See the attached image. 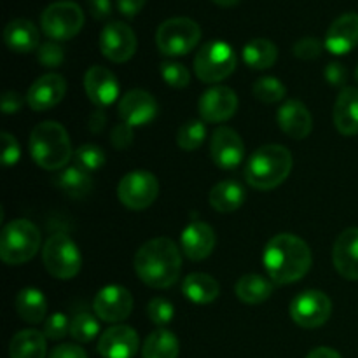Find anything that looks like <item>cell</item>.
<instances>
[{
  "label": "cell",
  "instance_id": "1",
  "mask_svg": "<svg viewBox=\"0 0 358 358\" xmlns=\"http://www.w3.org/2000/svg\"><path fill=\"white\" fill-rule=\"evenodd\" d=\"M266 273L275 285H290L304 278L311 268V250L304 240L290 233L273 236L262 255Z\"/></svg>",
  "mask_w": 358,
  "mask_h": 358
},
{
  "label": "cell",
  "instance_id": "2",
  "mask_svg": "<svg viewBox=\"0 0 358 358\" xmlns=\"http://www.w3.org/2000/svg\"><path fill=\"white\" fill-rule=\"evenodd\" d=\"M135 273L152 289L175 285L182 273V255L175 241L164 236L145 241L135 255Z\"/></svg>",
  "mask_w": 358,
  "mask_h": 358
},
{
  "label": "cell",
  "instance_id": "3",
  "mask_svg": "<svg viewBox=\"0 0 358 358\" xmlns=\"http://www.w3.org/2000/svg\"><path fill=\"white\" fill-rule=\"evenodd\" d=\"M294 166V157L287 147L278 143L262 145L248 157L245 180L257 191H271L287 180Z\"/></svg>",
  "mask_w": 358,
  "mask_h": 358
},
{
  "label": "cell",
  "instance_id": "4",
  "mask_svg": "<svg viewBox=\"0 0 358 358\" xmlns=\"http://www.w3.org/2000/svg\"><path fill=\"white\" fill-rule=\"evenodd\" d=\"M28 147L35 164L49 171L62 170L73 154L69 133L56 121H45L35 126Z\"/></svg>",
  "mask_w": 358,
  "mask_h": 358
},
{
  "label": "cell",
  "instance_id": "5",
  "mask_svg": "<svg viewBox=\"0 0 358 358\" xmlns=\"http://www.w3.org/2000/svg\"><path fill=\"white\" fill-rule=\"evenodd\" d=\"M41 231L27 219L7 224L0 234V259L7 266H20L35 257L41 248Z\"/></svg>",
  "mask_w": 358,
  "mask_h": 358
},
{
  "label": "cell",
  "instance_id": "6",
  "mask_svg": "<svg viewBox=\"0 0 358 358\" xmlns=\"http://www.w3.org/2000/svg\"><path fill=\"white\" fill-rule=\"evenodd\" d=\"M42 261L49 275L56 280H72L83 268V255L70 236L56 233L42 248Z\"/></svg>",
  "mask_w": 358,
  "mask_h": 358
},
{
  "label": "cell",
  "instance_id": "7",
  "mask_svg": "<svg viewBox=\"0 0 358 358\" xmlns=\"http://www.w3.org/2000/svg\"><path fill=\"white\" fill-rule=\"evenodd\" d=\"M236 52L227 42L210 41L196 52L194 72L201 83L215 84L227 79L236 69Z\"/></svg>",
  "mask_w": 358,
  "mask_h": 358
},
{
  "label": "cell",
  "instance_id": "8",
  "mask_svg": "<svg viewBox=\"0 0 358 358\" xmlns=\"http://www.w3.org/2000/svg\"><path fill=\"white\" fill-rule=\"evenodd\" d=\"M201 38V28L191 17L177 16L163 21L156 31V44L161 55L184 56L198 45Z\"/></svg>",
  "mask_w": 358,
  "mask_h": 358
},
{
  "label": "cell",
  "instance_id": "9",
  "mask_svg": "<svg viewBox=\"0 0 358 358\" xmlns=\"http://www.w3.org/2000/svg\"><path fill=\"white\" fill-rule=\"evenodd\" d=\"M42 31L51 41H69L84 27L83 7L73 0H58L49 3L41 16Z\"/></svg>",
  "mask_w": 358,
  "mask_h": 358
},
{
  "label": "cell",
  "instance_id": "10",
  "mask_svg": "<svg viewBox=\"0 0 358 358\" xmlns=\"http://www.w3.org/2000/svg\"><path fill=\"white\" fill-rule=\"evenodd\" d=\"M159 194V182L150 171H131L124 175L117 185L119 201L129 210H145L156 201Z\"/></svg>",
  "mask_w": 358,
  "mask_h": 358
},
{
  "label": "cell",
  "instance_id": "11",
  "mask_svg": "<svg viewBox=\"0 0 358 358\" xmlns=\"http://www.w3.org/2000/svg\"><path fill=\"white\" fill-rule=\"evenodd\" d=\"M332 315V301L322 290H306L290 303V318L303 329H318Z\"/></svg>",
  "mask_w": 358,
  "mask_h": 358
},
{
  "label": "cell",
  "instance_id": "12",
  "mask_svg": "<svg viewBox=\"0 0 358 358\" xmlns=\"http://www.w3.org/2000/svg\"><path fill=\"white\" fill-rule=\"evenodd\" d=\"M98 44L105 58L112 63H124L136 52V35L122 21H112L101 30Z\"/></svg>",
  "mask_w": 358,
  "mask_h": 358
},
{
  "label": "cell",
  "instance_id": "13",
  "mask_svg": "<svg viewBox=\"0 0 358 358\" xmlns=\"http://www.w3.org/2000/svg\"><path fill=\"white\" fill-rule=\"evenodd\" d=\"M93 311L107 324H119L133 311V296L121 285L103 287L93 299Z\"/></svg>",
  "mask_w": 358,
  "mask_h": 358
},
{
  "label": "cell",
  "instance_id": "14",
  "mask_svg": "<svg viewBox=\"0 0 358 358\" xmlns=\"http://www.w3.org/2000/svg\"><path fill=\"white\" fill-rule=\"evenodd\" d=\"M210 157L220 170H234L245 157V143L233 128L220 126L210 138Z\"/></svg>",
  "mask_w": 358,
  "mask_h": 358
},
{
  "label": "cell",
  "instance_id": "15",
  "mask_svg": "<svg viewBox=\"0 0 358 358\" xmlns=\"http://www.w3.org/2000/svg\"><path fill=\"white\" fill-rule=\"evenodd\" d=\"M199 115L205 122H224L238 110V96L231 87L213 86L201 94L198 101Z\"/></svg>",
  "mask_w": 358,
  "mask_h": 358
},
{
  "label": "cell",
  "instance_id": "16",
  "mask_svg": "<svg viewBox=\"0 0 358 358\" xmlns=\"http://www.w3.org/2000/svg\"><path fill=\"white\" fill-rule=\"evenodd\" d=\"M66 93V80L59 73H45L38 77L27 93V103L34 112L51 110L63 100Z\"/></svg>",
  "mask_w": 358,
  "mask_h": 358
},
{
  "label": "cell",
  "instance_id": "17",
  "mask_svg": "<svg viewBox=\"0 0 358 358\" xmlns=\"http://www.w3.org/2000/svg\"><path fill=\"white\" fill-rule=\"evenodd\" d=\"M157 115V101L149 91L131 90L119 100V117L133 126H145Z\"/></svg>",
  "mask_w": 358,
  "mask_h": 358
},
{
  "label": "cell",
  "instance_id": "18",
  "mask_svg": "<svg viewBox=\"0 0 358 358\" xmlns=\"http://www.w3.org/2000/svg\"><path fill=\"white\" fill-rule=\"evenodd\" d=\"M138 334L129 325H114L98 339V353L103 358H133L138 352Z\"/></svg>",
  "mask_w": 358,
  "mask_h": 358
},
{
  "label": "cell",
  "instance_id": "19",
  "mask_svg": "<svg viewBox=\"0 0 358 358\" xmlns=\"http://www.w3.org/2000/svg\"><path fill=\"white\" fill-rule=\"evenodd\" d=\"M84 91L98 108L107 107V105L114 103L119 96L117 77L114 76V72L101 65L91 66L84 73Z\"/></svg>",
  "mask_w": 358,
  "mask_h": 358
},
{
  "label": "cell",
  "instance_id": "20",
  "mask_svg": "<svg viewBox=\"0 0 358 358\" xmlns=\"http://www.w3.org/2000/svg\"><path fill=\"white\" fill-rule=\"evenodd\" d=\"M325 49L336 56L353 51L358 45V14L346 13L332 21L325 34Z\"/></svg>",
  "mask_w": 358,
  "mask_h": 358
},
{
  "label": "cell",
  "instance_id": "21",
  "mask_svg": "<svg viewBox=\"0 0 358 358\" xmlns=\"http://www.w3.org/2000/svg\"><path fill=\"white\" fill-rule=\"evenodd\" d=\"M332 262L343 278L358 282V227L343 231L332 248Z\"/></svg>",
  "mask_w": 358,
  "mask_h": 358
},
{
  "label": "cell",
  "instance_id": "22",
  "mask_svg": "<svg viewBox=\"0 0 358 358\" xmlns=\"http://www.w3.org/2000/svg\"><path fill=\"white\" fill-rule=\"evenodd\" d=\"M276 122L280 129L294 140L306 138L313 129V117L299 100H287L276 112Z\"/></svg>",
  "mask_w": 358,
  "mask_h": 358
},
{
  "label": "cell",
  "instance_id": "23",
  "mask_svg": "<svg viewBox=\"0 0 358 358\" xmlns=\"http://www.w3.org/2000/svg\"><path fill=\"white\" fill-rule=\"evenodd\" d=\"M215 231L201 220L189 224L180 236L182 252L191 261H205L210 257L215 248Z\"/></svg>",
  "mask_w": 358,
  "mask_h": 358
},
{
  "label": "cell",
  "instance_id": "24",
  "mask_svg": "<svg viewBox=\"0 0 358 358\" xmlns=\"http://www.w3.org/2000/svg\"><path fill=\"white\" fill-rule=\"evenodd\" d=\"M3 42L7 48L17 55H28L41 45V34L31 21L17 17L3 28Z\"/></svg>",
  "mask_w": 358,
  "mask_h": 358
},
{
  "label": "cell",
  "instance_id": "25",
  "mask_svg": "<svg viewBox=\"0 0 358 358\" xmlns=\"http://www.w3.org/2000/svg\"><path fill=\"white\" fill-rule=\"evenodd\" d=\"M332 119L341 135H358V87H345L339 93Z\"/></svg>",
  "mask_w": 358,
  "mask_h": 358
},
{
  "label": "cell",
  "instance_id": "26",
  "mask_svg": "<svg viewBox=\"0 0 358 358\" xmlns=\"http://www.w3.org/2000/svg\"><path fill=\"white\" fill-rule=\"evenodd\" d=\"M14 310H16L17 317L23 322L31 325L42 324L45 320V313H48V301L45 296L38 289H23L17 292L16 299H14Z\"/></svg>",
  "mask_w": 358,
  "mask_h": 358
},
{
  "label": "cell",
  "instance_id": "27",
  "mask_svg": "<svg viewBox=\"0 0 358 358\" xmlns=\"http://www.w3.org/2000/svg\"><path fill=\"white\" fill-rule=\"evenodd\" d=\"M45 353H48V338L44 332L35 329L20 331L9 343L10 358H45Z\"/></svg>",
  "mask_w": 358,
  "mask_h": 358
},
{
  "label": "cell",
  "instance_id": "28",
  "mask_svg": "<svg viewBox=\"0 0 358 358\" xmlns=\"http://www.w3.org/2000/svg\"><path fill=\"white\" fill-rule=\"evenodd\" d=\"M245 201L243 185L234 180H224L213 185L208 194V203L215 212L231 213L241 208Z\"/></svg>",
  "mask_w": 358,
  "mask_h": 358
},
{
  "label": "cell",
  "instance_id": "29",
  "mask_svg": "<svg viewBox=\"0 0 358 358\" xmlns=\"http://www.w3.org/2000/svg\"><path fill=\"white\" fill-rule=\"evenodd\" d=\"M182 292L191 303L210 304L219 297L220 285L213 276L205 273H192L182 283Z\"/></svg>",
  "mask_w": 358,
  "mask_h": 358
},
{
  "label": "cell",
  "instance_id": "30",
  "mask_svg": "<svg viewBox=\"0 0 358 358\" xmlns=\"http://www.w3.org/2000/svg\"><path fill=\"white\" fill-rule=\"evenodd\" d=\"M273 290H275V283L269 278L262 275H245L238 280L234 292L236 297L245 304H262L271 297Z\"/></svg>",
  "mask_w": 358,
  "mask_h": 358
},
{
  "label": "cell",
  "instance_id": "31",
  "mask_svg": "<svg viewBox=\"0 0 358 358\" xmlns=\"http://www.w3.org/2000/svg\"><path fill=\"white\" fill-rule=\"evenodd\" d=\"M180 345L173 332L166 329H157L143 341L142 358H177Z\"/></svg>",
  "mask_w": 358,
  "mask_h": 358
},
{
  "label": "cell",
  "instance_id": "32",
  "mask_svg": "<svg viewBox=\"0 0 358 358\" xmlns=\"http://www.w3.org/2000/svg\"><path fill=\"white\" fill-rule=\"evenodd\" d=\"M241 56H243V62L250 69L268 70L278 59V49L268 38H254L248 44H245Z\"/></svg>",
  "mask_w": 358,
  "mask_h": 358
},
{
  "label": "cell",
  "instance_id": "33",
  "mask_svg": "<svg viewBox=\"0 0 358 358\" xmlns=\"http://www.w3.org/2000/svg\"><path fill=\"white\" fill-rule=\"evenodd\" d=\"M58 185L70 198H84L93 189V180H91L90 171L76 164V166H69L62 171V175L58 177Z\"/></svg>",
  "mask_w": 358,
  "mask_h": 358
},
{
  "label": "cell",
  "instance_id": "34",
  "mask_svg": "<svg viewBox=\"0 0 358 358\" xmlns=\"http://www.w3.org/2000/svg\"><path fill=\"white\" fill-rule=\"evenodd\" d=\"M205 138H206L205 122L196 121V119L182 124L177 131V145L180 147V149L187 150V152L199 149V147L203 145V142H205Z\"/></svg>",
  "mask_w": 358,
  "mask_h": 358
},
{
  "label": "cell",
  "instance_id": "35",
  "mask_svg": "<svg viewBox=\"0 0 358 358\" xmlns=\"http://www.w3.org/2000/svg\"><path fill=\"white\" fill-rule=\"evenodd\" d=\"M96 315H91L83 311L77 313L76 317L70 320V336L76 339L77 343H90L100 332V324L96 320Z\"/></svg>",
  "mask_w": 358,
  "mask_h": 358
},
{
  "label": "cell",
  "instance_id": "36",
  "mask_svg": "<svg viewBox=\"0 0 358 358\" xmlns=\"http://www.w3.org/2000/svg\"><path fill=\"white\" fill-rule=\"evenodd\" d=\"M252 93L262 103H278L285 98L287 87L276 77H261L252 86Z\"/></svg>",
  "mask_w": 358,
  "mask_h": 358
},
{
  "label": "cell",
  "instance_id": "37",
  "mask_svg": "<svg viewBox=\"0 0 358 358\" xmlns=\"http://www.w3.org/2000/svg\"><path fill=\"white\" fill-rule=\"evenodd\" d=\"M76 163L86 171L100 170L105 164L103 149L93 143H84L76 150Z\"/></svg>",
  "mask_w": 358,
  "mask_h": 358
},
{
  "label": "cell",
  "instance_id": "38",
  "mask_svg": "<svg viewBox=\"0 0 358 358\" xmlns=\"http://www.w3.org/2000/svg\"><path fill=\"white\" fill-rule=\"evenodd\" d=\"M161 77L168 86L175 87V90L187 87L191 83V72L187 70V66L177 62L163 63L161 65Z\"/></svg>",
  "mask_w": 358,
  "mask_h": 358
},
{
  "label": "cell",
  "instance_id": "39",
  "mask_svg": "<svg viewBox=\"0 0 358 358\" xmlns=\"http://www.w3.org/2000/svg\"><path fill=\"white\" fill-rule=\"evenodd\" d=\"M147 315H149V320L152 324L164 327V325H168L173 320V304L170 301L163 299V297H154L149 303V306H147Z\"/></svg>",
  "mask_w": 358,
  "mask_h": 358
},
{
  "label": "cell",
  "instance_id": "40",
  "mask_svg": "<svg viewBox=\"0 0 358 358\" xmlns=\"http://www.w3.org/2000/svg\"><path fill=\"white\" fill-rule=\"evenodd\" d=\"M63 58H65V51H63V48L56 41L42 42V44L38 45L37 59L41 65L55 69V66L62 65Z\"/></svg>",
  "mask_w": 358,
  "mask_h": 358
},
{
  "label": "cell",
  "instance_id": "41",
  "mask_svg": "<svg viewBox=\"0 0 358 358\" xmlns=\"http://www.w3.org/2000/svg\"><path fill=\"white\" fill-rule=\"evenodd\" d=\"M44 336L51 341H59V339L65 338L66 334H70V322L66 318V315L63 313H55L49 318L44 320Z\"/></svg>",
  "mask_w": 358,
  "mask_h": 358
},
{
  "label": "cell",
  "instance_id": "42",
  "mask_svg": "<svg viewBox=\"0 0 358 358\" xmlns=\"http://www.w3.org/2000/svg\"><path fill=\"white\" fill-rule=\"evenodd\" d=\"M325 44H322L320 38L317 37H303L294 44L292 52L299 59H317L324 51Z\"/></svg>",
  "mask_w": 358,
  "mask_h": 358
},
{
  "label": "cell",
  "instance_id": "43",
  "mask_svg": "<svg viewBox=\"0 0 358 358\" xmlns=\"http://www.w3.org/2000/svg\"><path fill=\"white\" fill-rule=\"evenodd\" d=\"M2 138V164L6 168L14 166V164L20 161L21 150H20V143H17L16 136H13L10 133L3 131L0 135Z\"/></svg>",
  "mask_w": 358,
  "mask_h": 358
},
{
  "label": "cell",
  "instance_id": "44",
  "mask_svg": "<svg viewBox=\"0 0 358 358\" xmlns=\"http://www.w3.org/2000/svg\"><path fill=\"white\" fill-rule=\"evenodd\" d=\"M133 138H135V131H133V126L126 124V122H119L112 128L110 131V143L117 150L128 149L133 143Z\"/></svg>",
  "mask_w": 358,
  "mask_h": 358
},
{
  "label": "cell",
  "instance_id": "45",
  "mask_svg": "<svg viewBox=\"0 0 358 358\" xmlns=\"http://www.w3.org/2000/svg\"><path fill=\"white\" fill-rule=\"evenodd\" d=\"M87 10L96 21H103L110 17L112 2L110 0H86Z\"/></svg>",
  "mask_w": 358,
  "mask_h": 358
},
{
  "label": "cell",
  "instance_id": "46",
  "mask_svg": "<svg viewBox=\"0 0 358 358\" xmlns=\"http://www.w3.org/2000/svg\"><path fill=\"white\" fill-rule=\"evenodd\" d=\"M346 77H348V72H346L343 63H329L327 69H325V79L331 86H343L346 83Z\"/></svg>",
  "mask_w": 358,
  "mask_h": 358
},
{
  "label": "cell",
  "instance_id": "47",
  "mask_svg": "<svg viewBox=\"0 0 358 358\" xmlns=\"http://www.w3.org/2000/svg\"><path fill=\"white\" fill-rule=\"evenodd\" d=\"M49 358H87V353L79 345H59L52 348Z\"/></svg>",
  "mask_w": 358,
  "mask_h": 358
},
{
  "label": "cell",
  "instance_id": "48",
  "mask_svg": "<svg viewBox=\"0 0 358 358\" xmlns=\"http://www.w3.org/2000/svg\"><path fill=\"white\" fill-rule=\"evenodd\" d=\"M23 107V98L17 91H7L2 96V112L6 115L16 114V112L21 110Z\"/></svg>",
  "mask_w": 358,
  "mask_h": 358
},
{
  "label": "cell",
  "instance_id": "49",
  "mask_svg": "<svg viewBox=\"0 0 358 358\" xmlns=\"http://www.w3.org/2000/svg\"><path fill=\"white\" fill-rule=\"evenodd\" d=\"M145 2L147 0H115L119 13L126 17H135L143 9Z\"/></svg>",
  "mask_w": 358,
  "mask_h": 358
},
{
  "label": "cell",
  "instance_id": "50",
  "mask_svg": "<svg viewBox=\"0 0 358 358\" xmlns=\"http://www.w3.org/2000/svg\"><path fill=\"white\" fill-rule=\"evenodd\" d=\"M105 122H107V115H105L103 108H96V110L90 115V129L93 133L101 131L105 126Z\"/></svg>",
  "mask_w": 358,
  "mask_h": 358
},
{
  "label": "cell",
  "instance_id": "51",
  "mask_svg": "<svg viewBox=\"0 0 358 358\" xmlns=\"http://www.w3.org/2000/svg\"><path fill=\"white\" fill-rule=\"evenodd\" d=\"M306 358H343V357L339 355L336 350L325 348V346H322V348H315L313 352H311Z\"/></svg>",
  "mask_w": 358,
  "mask_h": 358
},
{
  "label": "cell",
  "instance_id": "52",
  "mask_svg": "<svg viewBox=\"0 0 358 358\" xmlns=\"http://www.w3.org/2000/svg\"><path fill=\"white\" fill-rule=\"evenodd\" d=\"M212 2L219 7H234V6H238L241 0H212Z\"/></svg>",
  "mask_w": 358,
  "mask_h": 358
},
{
  "label": "cell",
  "instance_id": "53",
  "mask_svg": "<svg viewBox=\"0 0 358 358\" xmlns=\"http://www.w3.org/2000/svg\"><path fill=\"white\" fill-rule=\"evenodd\" d=\"M355 79L358 80V65H357V69H355Z\"/></svg>",
  "mask_w": 358,
  "mask_h": 358
}]
</instances>
